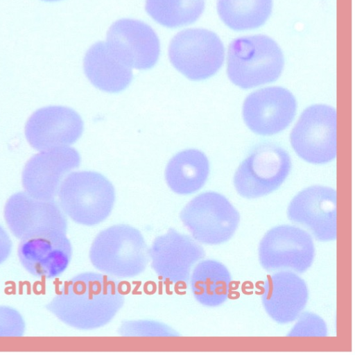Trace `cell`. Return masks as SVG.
Wrapping results in <instances>:
<instances>
[{
    "instance_id": "6da1fadb",
    "label": "cell",
    "mask_w": 355,
    "mask_h": 355,
    "mask_svg": "<svg viewBox=\"0 0 355 355\" xmlns=\"http://www.w3.org/2000/svg\"><path fill=\"white\" fill-rule=\"evenodd\" d=\"M124 302L117 280L105 274L85 272L66 281L46 309L71 327L92 330L107 324Z\"/></svg>"
},
{
    "instance_id": "7a4b0ae2",
    "label": "cell",
    "mask_w": 355,
    "mask_h": 355,
    "mask_svg": "<svg viewBox=\"0 0 355 355\" xmlns=\"http://www.w3.org/2000/svg\"><path fill=\"white\" fill-rule=\"evenodd\" d=\"M148 250L138 229L127 224H116L96 235L89 257L93 266L105 275L129 279L146 270L149 261Z\"/></svg>"
},
{
    "instance_id": "3957f363",
    "label": "cell",
    "mask_w": 355,
    "mask_h": 355,
    "mask_svg": "<svg viewBox=\"0 0 355 355\" xmlns=\"http://www.w3.org/2000/svg\"><path fill=\"white\" fill-rule=\"evenodd\" d=\"M284 63L282 50L272 39L263 35L245 36L230 44L227 72L234 85L250 89L275 81Z\"/></svg>"
},
{
    "instance_id": "277c9868",
    "label": "cell",
    "mask_w": 355,
    "mask_h": 355,
    "mask_svg": "<svg viewBox=\"0 0 355 355\" xmlns=\"http://www.w3.org/2000/svg\"><path fill=\"white\" fill-rule=\"evenodd\" d=\"M60 206L75 223L94 226L111 214L115 200L112 184L94 171L69 174L58 189Z\"/></svg>"
},
{
    "instance_id": "5b68a950",
    "label": "cell",
    "mask_w": 355,
    "mask_h": 355,
    "mask_svg": "<svg viewBox=\"0 0 355 355\" xmlns=\"http://www.w3.org/2000/svg\"><path fill=\"white\" fill-rule=\"evenodd\" d=\"M180 218L193 239L206 245H218L230 240L240 220L231 202L214 191L193 198L182 209Z\"/></svg>"
},
{
    "instance_id": "8992f818",
    "label": "cell",
    "mask_w": 355,
    "mask_h": 355,
    "mask_svg": "<svg viewBox=\"0 0 355 355\" xmlns=\"http://www.w3.org/2000/svg\"><path fill=\"white\" fill-rule=\"evenodd\" d=\"M168 56L173 66L187 78L201 80L214 76L225 58L223 44L214 32L189 28L171 40Z\"/></svg>"
},
{
    "instance_id": "52a82bcc",
    "label": "cell",
    "mask_w": 355,
    "mask_h": 355,
    "mask_svg": "<svg viewBox=\"0 0 355 355\" xmlns=\"http://www.w3.org/2000/svg\"><path fill=\"white\" fill-rule=\"evenodd\" d=\"M291 168V158L284 149L274 144H261L241 162L234 184L241 196L259 198L277 189Z\"/></svg>"
},
{
    "instance_id": "ba28073f",
    "label": "cell",
    "mask_w": 355,
    "mask_h": 355,
    "mask_svg": "<svg viewBox=\"0 0 355 355\" xmlns=\"http://www.w3.org/2000/svg\"><path fill=\"white\" fill-rule=\"evenodd\" d=\"M291 144L304 160L325 164L336 156V112L329 105H313L303 111L290 135Z\"/></svg>"
},
{
    "instance_id": "9c48e42d",
    "label": "cell",
    "mask_w": 355,
    "mask_h": 355,
    "mask_svg": "<svg viewBox=\"0 0 355 355\" xmlns=\"http://www.w3.org/2000/svg\"><path fill=\"white\" fill-rule=\"evenodd\" d=\"M3 216L20 241L67 230L64 211L54 200L37 199L26 192L15 193L7 200Z\"/></svg>"
},
{
    "instance_id": "30bf717a",
    "label": "cell",
    "mask_w": 355,
    "mask_h": 355,
    "mask_svg": "<svg viewBox=\"0 0 355 355\" xmlns=\"http://www.w3.org/2000/svg\"><path fill=\"white\" fill-rule=\"evenodd\" d=\"M315 257L311 235L305 230L288 225L269 230L259 245V259L268 271L292 270L306 271Z\"/></svg>"
},
{
    "instance_id": "8fae6325",
    "label": "cell",
    "mask_w": 355,
    "mask_h": 355,
    "mask_svg": "<svg viewBox=\"0 0 355 355\" xmlns=\"http://www.w3.org/2000/svg\"><path fill=\"white\" fill-rule=\"evenodd\" d=\"M148 253L159 279L173 284L188 283L192 267L205 254L196 240L172 227L154 239Z\"/></svg>"
},
{
    "instance_id": "7c38bea8",
    "label": "cell",
    "mask_w": 355,
    "mask_h": 355,
    "mask_svg": "<svg viewBox=\"0 0 355 355\" xmlns=\"http://www.w3.org/2000/svg\"><path fill=\"white\" fill-rule=\"evenodd\" d=\"M297 110L293 94L281 87L256 90L245 98L242 114L247 126L261 135H272L292 122Z\"/></svg>"
},
{
    "instance_id": "4fadbf2b",
    "label": "cell",
    "mask_w": 355,
    "mask_h": 355,
    "mask_svg": "<svg viewBox=\"0 0 355 355\" xmlns=\"http://www.w3.org/2000/svg\"><path fill=\"white\" fill-rule=\"evenodd\" d=\"M107 44L124 64L137 69H148L157 62L159 40L148 24L139 20L121 19L110 27Z\"/></svg>"
},
{
    "instance_id": "5bb4252c",
    "label": "cell",
    "mask_w": 355,
    "mask_h": 355,
    "mask_svg": "<svg viewBox=\"0 0 355 355\" xmlns=\"http://www.w3.org/2000/svg\"><path fill=\"white\" fill-rule=\"evenodd\" d=\"M78 152L66 146L55 147L33 156L22 172V185L31 196L53 200L64 175L80 165Z\"/></svg>"
},
{
    "instance_id": "9a60e30c",
    "label": "cell",
    "mask_w": 355,
    "mask_h": 355,
    "mask_svg": "<svg viewBox=\"0 0 355 355\" xmlns=\"http://www.w3.org/2000/svg\"><path fill=\"white\" fill-rule=\"evenodd\" d=\"M288 219L307 228L320 241L336 239V192L331 187L312 186L291 201Z\"/></svg>"
},
{
    "instance_id": "2e32d148",
    "label": "cell",
    "mask_w": 355,
    "mask_h": 355,
    "mask_svg": "<svg viewBox=\"0 0 355 355\" xmlns=\"http://www.w3.org/2000/svg\"><path fill=\"white\" fill-rule=\"evenodd\" d=\"M83 121L73 110L48 106L37 110L28 118L25 135L37 150H45L73 144L81 136Z\"/></svg>"
},
{
    "instance_id": "e0dca14e",
    "label": "cell",
    "mask_w": 355,
    "mask_h": 355,
    "mask_svg": "<svg viewBox=\"0 0 355 355\" xmlns=\"http://www.w3.org/2000/svg\"><path fill=\"white\" fill-rule=\"evenodd\" d=\"M17 255L24 268L36 277L53 279L67 268L72 246L66 232L21 240Z\"/></svg>"
},
{
    "instance_id": "ac0fdd59",
    "label": "cell",
    "mask_w": 355,
    "mask_h": 355,
    "mask_svg": "<svg viewBox=\"0 0 355 355\" xmlns=\"http://www.w3.org/2000/svg\"><path fill=\"white\" fill-rule=\"evenodd\" d=\"M261 297L269 316L278 323L286 324L299 318L306 305L309 291L301 277L284 270L268 275Z\"/></svg>"
},
{
    "instance_id": "d6986e66",
    "label": "cell",
    "mask_w": 355,
    "mask_h": 355,
    "mask_svg": "<svg viewBox=\"0 0 355 355\" xmlns=\"http://www.w3.org/2000/svg\"><path fill=\"white\" fill-rule=\"evenodd\" d=\"M83 68L92 85L107 92L123 90L132 79L131 68L121 62L104 42H98L88 49Z\"/></svg>"
},
{
    "instance_id": "ffe728a7",
    "label": "cell",
    "mask_w": 355,
    "mask_h": 355,
    "mask_svg": "<svg viewBox=\"0 0 355 355\" xmlns=\"http://www.w3.org/2000/svg\"><path fill=\"white\" fill-rule=\"evenodd\" d=\"M209 164L207 156L196 149L182 150L167 164L165 177L168 187L178 194H190L201 189L207 181Z\"/></svg>"
},
{
    "instance_id": "44dd1931",
    "label": "cell",
    "mask_w": 355,
    "mask_h": 355,
    "mask_svg": "<svg viewBox=\"0 0 355 355\" xmlns=\"http://www.w3.org/2000/svg\"><path fill=\"white\" fill-rule=\"evenodd\" d=\"M231 275L222 263L206 259L200 261L191 276V288L195 299L202 305L215 307L227 299Z\"/></svg>"
},
{
    "instance_id": "7402d4cb",
    "label": "cell",
    "mask_w": 355,
    "mask_h": 355,
    "mask_svg": "<svg viewBox=\"0 0 355 355\" xmlns=\"http://www.w3.org/2000/svg\"><path fill=\"white\" fill-rule=\"evenodd\" d=\"M272 0H218L221 20L234 31H245L262 26L270 15Z\"/></svg>"
},
{
    "instance_id": "603a6c76",
    "label": "cell",
    "mask_w": 355,
    "mask_h": 355,
    "mask_svg": "<svg viewBox=\"0 0 355 355\" xmlns=\"http://www.w3.org/2000/svg\"><path fill=\"white\" fill-rule=\"evenodd\" d=\"M204 8V0H146L147 13L155 21L168 28L195 22Z\"/></svg>"
},
{
    "instance_id": "cb8c5ba5",
    "label": "cell",
    "mask_w": 355,
    "mask_h": 355,
    "mask_svg": "<svg viewBox=\"0 0 355 355\" xmlns=\"http://www.w3.org/2000/svg\"><path fill=\"white\" fill-rule=\"evenodd\" d=\"M25 331L22 315L13 307L0 305V337H21Z\"/></svg>"
},
{
    "instance_id": "d4e9b609",
    "label": "cell",
    "mask_w": 355,
    "mask_h": 355,
    "mask_svg": "<svg viewBox=\"0 0 355 355\" xmlns=\"http://www.w3.org/2000/svg\"><path fill=\"white\" fill-rule=\"evenodd\" d=\"M327 335V327L324 321L318 315L303 313L297 323L291 331V336H324Z\"/></svg>"
},
{
    "instance_id": "484cf974",
    "label": "cell",
    "mask_w": 355,
    "mask_h": 355,
    "mask_svg": "<svg viewBox=\"0 0 355 355\" xmlns=\"http://www.w3.org/2000/svg\"><path fill=\"white\" fill-rule=\"evenodd\" d=\"M12 248V241L7 232L0 225V265L10 257Z\"/></svg>"
},
{
    "instance_id": "4316f807",
    "label": "cell",
    "mask_w": 355,
    "mask_h": 355,
    "mask_svg": "<svg viewBox=\"0 0 355 355\" xmlns=\"http://www.w3.org/2000/svg\"><path fill=\"white\" fill-rule=\"evenodd\" d=\"M43 1H59V0H43Z\"/></svg>"
}]
</instances>
